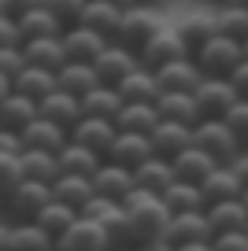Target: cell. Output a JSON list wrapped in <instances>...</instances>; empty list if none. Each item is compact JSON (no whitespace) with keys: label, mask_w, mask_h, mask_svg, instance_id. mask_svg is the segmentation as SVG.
Instances as JSON below:
<instances>
[{"label":"cell","mask_w":248,"mask_h":251,"mask_svg":"<svg viewBox=\"0 0 248 251\" xmlns=\"http://www.w3.org/2000/svg\"><path fill=\"white\" fill-rule=\"evenodd\" d=\"M123 214H126V233H130V244H152V240H163L167 236V226H171V214L163 207L159 196L152 192H141L133 188V196L123 203Z\"/></svg>","instance_id":"obj_1"},{"label":"cell","mask_w":248,"mask_h":251,"mask_svg":"<svg viewBox=\"0 0 248 251\" xmlns=\"http://www.w3.org/2000/svg\"><path fill=\"white\" fill-rule=\"evenodd\" d=\"M193 148H200L215 166H233L241 159V144L226 129V122H196L193 126Z\"/></svg>","instance_id":"obj_2"},{"label":"cell","mask_w":248,"mask_h":251,"mask_svg":"<svg viewBox=\"0 0 248 251\" xmlns=\"http://www.w3.org/2000/svg\"><path fill=\"white\" fill-rule=\"evenodd\" d=\"M193 63H196V71H200V78H230L241 67V45L215 33V37L193 55Z\"/></svg>","instance_id":"obj_3"},{"label":"cell","mask_w":248,"mask_h":251,"mask_svg":"<svg viewBox=\"0 0 248 251\" xmlns=\"http://www.w3.org/2000/svg\"><path fill=\"white\" fill-rule=\"evenodd\" d=\"M159 30H163V23H159V15H155V11L126 8V11H123V26H119V33H115V41H111V45H119V48H126V52L137 55Z\"/></svg>","instance_id":"obj_4"},{"label":"cell","mask_w":248,"mask_h":251,"mask_svg":"<svg viewBox=\"0 0 248 251\" xmlns=\"http://www.w3.org/2000/svg\"><path fill=\"white\" fill-rule=\"evenodd\" d=\"M193 103H196L200 122H222L230 115V107L237 103V93L226 78H204L193 93Z\"/></svg>","instance_id":"obj_5"},{"label":"cell","mask_w":248,"mask_h":251,"mask_svg":"<svg viewBox=\"0 0 248 251\" xmlns=\"http://www.w3.org/2000/svg\"><path fill=\"white\" fill-rule=\"evenodd\" d=\"M11 19H15L19 33H23V41H41V37H63L60 23L52 19V11H48V4H8Z\"/></svg>","instance_id":"obj_6"},{"label":"cell","mask_w":248,"mask_h":251,"mask_svg":"<svg viewBox=\"0 0 248 251\" xmlns=\"http://www.w3.org/2000/svg\"><path fill=\"white\" fill-rule=\"evenodd\" d=\"M52 203V185H41V181H23V185L4 200V211L11 222H33L45 207Z\"/></svg>","instance_id":"obj_7"},{"label":"cell","mask_w":248,"mask_h":251,"mask_svg":"<svg viewBox=\"0 0 248 251\" xmlns=\"http://www.w3.org/2000/svg\"><path fill=\"white\" fill-rule=\"evenodd\" d=\"M93 196H104V200H111V203H126V200L133 196V170H126V166H115V163H108L104 159L100 166H96V174L93 177Z\"/></svg>","instance_id":"obj_8"},{"label":"cell","mask_w":248,"mask_h":251,"mask_svg":"<svg viewBox=\"0 0 248 251\" xmlns=\"http://www.w3.org/2000/svg\"><path fill=\"white\" fill-rule=\"evenodd\" d=\"M133 71H137V55L126 52V48H119V45H108V48L93 59L96 85H104V89H115L119 81H123L126 74H133Z\"/></svg>","instance_id":"obj_9"},{"label":"cell","mask_w":248,"mask_h":251,"mask_svg":"<svg viewBox=\"0 0 248 251\" xmlns=\"http://www.w3.org/2000/svg\"><path fill=\"white\" fill-rule=\"evenodd\" d=\"M70 144H78V148L108 159L111 144H115V122H104V118H78V126L70 129Z\"/></svg>","instance_id":"obj_10"},{"label":"cell","mask_w":248,"mask_h":251,"mask_svg":"<svg viewBox=\"0 0 248 251\" xmlns=\"http://www.w3.org/2000/svg\"><path fill=\"white\" fill-rule=\"evenodd\" d=\"M152 78H155L159 96H167V93H189L193 96L196 85L204 81L193 59H174V63H167V67H159V71H152Z\"/></svg>","instance_id":"obj_11"},{"label":"cell","mask_w":248,"mask_h":251,"mask_svg":"<svg viewBox=\"0 0 248 251\" xmlns=\"http://www.w3.org/2000/svg\"><path fill=\"white\" fill-rule=\"evenodd\" d=\"M174 59H189V55L182 48V41L174 37V30H167V26L137 52V67H145V71H159V67H167Z\"/></svg>","instance_id":"obj_12"},{"label":"cell","mask_w":248,"mask_h":251,"mask_svg":"<svg viewBox=\"0 0 248 251\" xmlns=\"http://www.w3.org/2000/svg\"><path fill=\"white\" fill-rule=\"evenodd\" d=\"M60 45H63V59L67 63H89V67H93V59L111 45V41H104L100 33L86 30V26H74V30H67L60 37Z\"/></svg>","instance_id":"obj_13"},{"label":"cell","mask_w":248,"mask_h":251,"mask_svg":"<svg viewBox=\"0 0 248 251\" xmlns=\"http://www.w3.org/2000/svg\"><path fill=\"white\" fill-rule=\"evenodd\" d=\"M37 118H45V122L60 126V129H74L78 118H82V100L70 93H63V89H56L52 96H45V100L37 103Z\"/></svg>","instance_id":"obj_14"},{"label":"cell","mask_w":248,"mask_h":251,"mask_svg":"<svg viewBox=\"0 0 248 251\" xmlns=\"http://www.w3.org/2000/svg\"><path fill=\"white\" fill-rule=\"evenodd\" d=\"M56 251H111V244H108V233H104L96 222L78 218L74 226L56 240Z\"/></svg>","instance_id":"obj_15"},{"label":"cell","mask_w":248,"mask_h":251,"mask_svg":"<svg viewBox=\"0 0 248 251\" xmlns=\"http://www.w3.org/2000/svg\"><path fill=\"white\" fill-rule=\"evenodd\" d=\"M148 141H152V155L174 163L186 148H193V129L189 126H174V122H159Z\"/></svg>","instance_id":"obj_16"},{"label":"cell","mask_w":248,"mask_h":251,"mask_svg":"<svg viewBox=\"0 0 248 251\" xmlns=\"http://www.w3.org/2000/svg\"><path fill=\"white\" fill-rule=\"evenodd\" d=\"M19 141H23V151H48V155H56L70 141V133L60 129V126H52V122H45V118H33L19 133Z\"/></svg>","instance_id":"obj_17"},{"label":"cell","mask_w":248,"mask_h":251,"mask_svg":"<svg viewBox=\"0 0 248 251\" xmlns=\"http://www.w3.org/2000/svg\"><path fill=\"white\" fill-rule=\"evenodd\" d=\"M241 192H245V188H241L233 166H215V170L200 181V196H204V203H208V207L230 203V200H241Z\"/></svg>","instance_id":"obj_18"},{"label":"cell","mask_w":248,"mask_h":251,"mask_svg":"<svg viewBox=\"0 0 248 251\" xmlns=\"http://www.w3.org/2000/svg\"><path fill=\"white\" fill-rule=\"evenodd\" d=\"M163 240L171 244V248H186V244H208V240H211V229H208L204 211H200V214H174Z\"/></svg>","instance_id":"obj_19"},{"label":"cell","mask_w":248,"mask_h":251,"mask_svg":"<svg viewBox=\"0 0 248 251\" xmlns=\"http://www.w3.org/2000/svg\"><path fill=\"white\" fill-rule=\"evenodd\" d=\"M152 159V141L148 137H137V133H115V144L108 151V163L115 166H126V170H137L141 163Z\"/></svg>","instance_id":"obj_20"},{"label":"cell","mask_w":248,"mask_h":251,"mask_svg":"<svg viewBox=\"0 0 248 251\" xmlns=\"http://www.w3.org/2000/svg\"><path fill=\"white\" fill-rule=\"evenodd\" d=\"M123 11L119 4H111V0H93V4H86V15H82V26L93 33H100L104 41H115L119 26H123Z\"/></svg>","instance_id":"obj_21"},{"label":"cell","mask_w":248,"mask_h":251,"mask_svg":"<svg viewBox=\"0 0 248 251\" xmlns=\"http://www.w3.org/2000/svg\"><path fill=\"white\" fill-rule=\"evenodd\" d=\"M159 126L155 103H123L115 115V133H137V137H152V129Z\"/></svg>","instance_id":"obj_22"},{"label":"cell","mask_w":248,"mask_h":251,"mask_svg":"<svg viewBox=\"0 0 248 251\" xmlns=\"http://www.w3.org/2000/svg\"><path fill=\"white\" fill-rule=\"evenodd\" d=\"M174 181H178L174 177V166L167 163V159H159V155H152L148 163H141L137 170H133V185H137L141 192H152V196H163Z\"/></svg>","instance_id":"obj_23"},{"label":"cell","mask_w":248,"mask_h":251,"mask_svg":"<svg viewBox=\"0 0 248 251\" xmlns=\"http://www.w3.org/2000/svg\"><path fill=\"white\" fill-rule=\"evenodd\" d=\"M171 30H174V37L182 41V48H186L189 59L215 37V23H211V15H186L178 26H171Z\"/></svg>","instance_id":"obj_24"},{"label":"cell","mask_w":248,"mask_h":251,"mask_svg":"<svg viewBox=\"0 0 248 251\" xmlns=\"http://www.w3.org/2000/svg\"><path fill=\"white\" fill-rule=\"evenodd\" d=\"M23 59H26V67H37V71H52V74H60V67L67 63V59H63V45H60V37L23 41Z\"/></svg>","instance_id":"obj_25"},{"label":"cell","mask_w":248,"mask_h":251,"mask_svg":"<svg viewBox=\"0 0 248 251\" xmlns=\"http://www.w3.org/2000/svg\"><path fill=\"white\" fill-rule=\"evenodd\" d=\"M208 218V229L211 236H222V233H245L248 226V211L241 207V200H230V203H215L204 211Z\"/></svg>","instance_id":"obj_26"},{"label":"cell","mask_w":248,"mask_h":251,"mask_svg":"<svg viewBox=\"0 0 248 251\" xmlns=\"http://www.w3.org/2000/svg\"><path fill=\"white\" fill-rule=\"evenodd\" d=\"M100 163H104L100 155H93V151H86V148H78V144H70V141L56 151V166H60L63 177H93Z\"/></svg>","instance_id":"obj_27"},{"label":"cell","mask_w":248,"mask_h":251,"mask_svg":"<svg viewBox=\"0 0 248 251\" xmlns=\"http://www.w3.org/2000/svg\"><path fill=\"white\" fill-rule=\"evenodd\" d=\"M155 115H159V122L189 126V129L200 122L196 103H193V96H189V93H167V96H159V100H155Z\"/></svg>","instance_id":"obj_28"},{"label":"cell","mask_w":248,"mask_h":251,"mask_svg":"<svg viewBox=\"0 0 248 251\" xmlns=\"http://www.w3.org/2000/svg\"><path fill=\"white\" fill-rule=\"evenodd\" d=\"M115 93H119L123 103H155L159 100L155 78H152V71H145V67H137L133 74H126V78L115 85Z\"/></svg>","instance_id":"obj_29"},{"label":"cell","mask_w":248,"mask_h":251,"mask_svg":"<svg viewBox=\"0 0 248 251\" xmlns=\"http://www.w3.org/2000/svg\"><path fill=\"white\" fill-rule=\"evenodd\" d=\"M163 207H167V214H200V211H208V203H204V196H200V185H186V181H174L167 192H163Z\"/></svg>","instance_id":"obj_30"},{"label":"cell","mask_w":248,"mask_h":251,"mask_svg":"<svg viewBox=\"0 0 248 251\" xmlns=\"http://www.w3.org/2000/svg\"><path fill=\"white\" fill-rule=\"evenodd\" d=\"M52 240L33 222H8L4 229V251H48Z\"/></svg>","instance_id":"obj_31"},{"label":"cell","mask_w":248,"mask_h":251,"mask_svg":"<svg viewBox=\"0 0 248 251\" xmlns=\"http://www.w3.org/2000/svg\"><path fill=\"white\" fill-rule=\"evenodd\" d=\"M56 89H60L56 85V74L52 71H37V67H26V71L11 81V93L26 96V100H33V103H41L45 96H52Z\"/></svg>","instance_id":"obj_32"},{"label":"cell","mask_w":248,"mask_h":251,"mask_svg":"<svg viewBox=\"0 0 248 251\" xmlns=\"http://www.w3.org/2000/svg\"><path fill=\"white\" fill-rule=\"evenodd\" d=\"M52 200L63 207H70V211H82V207L93 200V181L89 177H56L52 181Z\"/></svg>","instance_id":"obj_33"},{"label":"cell","mask_w":248,"mask_h":251,"mask_svg":"<svg viewBox=\"0 0 248 251\" xmlns=\"http://www.w3.org/2000/svg\"><path fill=\"white\" fill-rule=\"evenodd\" d=\"M37 118V103L26 100V96L11 93L8 100L0 103V129H11V133H23L26 126Z\"/></svg>","instance_id":"obj_34"},{"label":"cell","mask_w":248,"mask_h":251,"mask_svg":"<svg viewBox=\"0 0 248 251\" xmlns=\"http://www.w3.org/2000/svg\"><path fill=\"white\" fill-rule=\"evenodd\" d=\"M56 85H60L63 93H70V96L82 100L86 93H93V89H96V74H93L89 63H63L60 74H56Z\"/></svg>","instance_id":"obj_35"},{"label":"cell","mask_w":248,"mask_h":251,"mask_svg":"<svg viewBox=\"0 0 248 251\" xmlns=\"http://www.w3.org/2000/svg\"><path fill=\"white\" fill-rule=\"evenodd\" d=\"M119 107H123V100H119L115 89L96 85L93 93L82 96V118H104V122H115Z\"/></svg>","instance_id":"obj_36"},{"label":"cell","mask_w":248,"mask_h":251,"mask_svg":"<svg viewBox=\"0 0 248 251\" xmlns=\"http://www.w3.org/2000/svg\"><path fill=\"white\" fill-rule=\"evenodd\" d=\"M171 166H174V177L186 181V185H200V181L208 177L211 170H215V163H211V159L204 155L200 148H186Z\"/></svg>","instance_id":"obj_37"},{"label":"cell","mask_w":248,"mask_h":251,"mask_svg":"<svg viewBox=\"0 0 248 251\" xmlns=\"http://www.w3.org/2000/svg\"><path fill=\"white\" fill-rule=\"evenodd\" d=\"M74 222H78V211H70V207H63V203H56V200H52V203H48L45 211L33 218V226H37L41 233H45L48 240L56 244V240H60V236L67 233L70 226H74Z\"/></svg>","instance_id":"obj_38"},{"label":"cell","mask_w":248,"mask_h":251,"mask_svg":"<svg viewBox=\"0 0 248 251\" xmlns=\"http://www.w3.org/2000/svg\"><path fill=\"white\" fill-rule=\"evenodd\" d=\"M211 23H215L218 37H230V41H237V45L248 41V8H241V4H233V8H218L215 15H211Z\"/></svg>","instance_id":"obj_39"},{"label":"cell","mask_w":248,"mask_h":251,"mask_svg":"<svg viewBox=\"0 0 248 251\" xmlns=\"http://www.w3.org/2000/svg\"><path fill=\"white\" fill-rule=\"evenodd\" d=\"M19 166H23V181H41V185H52V181L60 177L56 155H48V151H23V155H19Z\"/></svg>","instance_id":"obj_40"},{"label":"cell","mask_w":248,"mask_h":251,"mask_svg":"<svg viewBox=\"0 0 248 251\" xmlns=\"http://www.w3.org/2000/svg\"><path fill=\"white\" fill-rule=\"evenodd\" d=\"M78 218H86V222H96L100 229H108L111 222H119L123 218V203H111V200H104V196H93L82 211H78Z\"/></svg>","instance_id":"obj_41"},{"label":"cell","mask_w":248,"mask_h":251,"mask_svg":"<svg viewBox=\"0 0 248 251\" xmlns=\"http://www.w3.org/2000/svg\"><path fill=\"white\" fill-rule=\"evenodd\" d=\"M48 11H52V19L60 23V30H74V26H82V15H86V4L82 0H48Z\"/></svg>","instance_id":"obj_42"},{"label":"cell","mask_w":248,"mask_h":251,"mask_svg":"<svg viewBox=\"0 0 248 251\" xmlns=\"http://www.w3.org/2000/svg\"><path fill=\"white\" fill-rule=\"evenodd\" d=\"M222 122H226V129L233 133V141L241 144V151H248V100H237Z\"/></svg>","instance_id":"obj_43"},{"label":"cell","mask_w":248,"mask_h":251,"mask_svg":"<svg viewBox=\"0 0 248 251\" xmlns=\"http://www.w3.org/2000/svg\"><path fill=\"white\" fill-rule=\"evenodd\" d=\"M23 185V166H19V155H0V203Z\"/></svg>","instance_id":"obj_44"},{"label":"cell","mask_w":248,"mask_h":251,"mask_svg":"<svg viewBox=\"0 0 248 251\" xmlns=\"http://www.w3.org/2000/svg\"><path fill=\"white\" fill-rule=\"evenodd\" d=\"M26 71V59H23V48H0V74L8 81H15L19 74Z\"/></svg>","instance_id":"obj_45"},{"label":"cell","mask_w":248,"mask_h":251,"mask_svg":"<svg viewBox=\"0 0 248 251\" xmlns=\"http://www.w3.org/2000/svg\"><path fill=\"white\" fill-rule=\"evenodd\" d=\"M0 48H23V33H19L11 11H4V15H0Z\"/></svg>","instance_id":"obj_46"},{"label":"cell","mask_w":248,"mask_h":251,"mask_svg":"<svg viewBox=\"0 0 248 251\" xmlns=\"http://www.w3.org/2000/svg\"><path fill=\"white\" fill-rule=\"evenodd\" d=\"M211 251H248V233H222V236H211Z\"/></svg>","instance_id":"obj_47"},{"label":"cell","mask_w":248,"mask_h":251,"mask_svg":"<svg viewBox=\"0 0 248 251\" xmlns=\"http://www.w3.org/2000/svg\"><path fill=\"white\" fill-rule=\"evenodd\" d=\"M233 85V93H237V100H248V59H241V67L226 78Z\"/></svg>","instance_id":"obj_48"},{"label":"cell","mask_w":248,"mask_h":251,"mask_svg":"<svg viewBox=\"0 0 248 251\" xmlns=\"http://www.w3.org/2000/svg\"><path fill=\"white\" fill-rule=\"evenodd\" d=\"M0 155H23V141L11 129H0Z\"/></svg>","instance_id":"obj_49"},{"label":"cell","mask_w":248,"mask_h":251,"mask_svg":"<svg viewBox=\"0 0 248 251\" xmlns=\"http://www.w3.org/2000/svg\"><path fill=\"white\" fill-rule=\"evenodd\" d=\"M233 174H237L241 188H248V151H241V159L233 163Z\"/></svg>","instance_id":"obj_50"},{"label":"cell","mask_w":248,"mask_h":251,"mask_svg":"<svg viewBox=\"0 0 248 251\" xmlns=\"http://www.w3.org/2000/svg\"><path fill=\"white\" fill-rule=\"evenodd\" d=\"M133 251H174V248H171L167 240H152V244H137Z\"/></svg>","instance_id":"obj_51"},{"label":"cell","mask_w":248,"mask_h":251,"mask_svg":"<svg viewBox=\"0 0 248 251\" xmlns=\"http://www.w3.org/2000/svg\"><path fill=\"white\" fill-rule=\"evenodd\" d=\"M8 96H11V81H8V78H4V74H0V103L8 100Z\"/></svg>","instance_id":"obj_52"},{"label":"cell","mask_w":248,"mask_h":251,"mask_svg":"<svg viewBox=\"0 0 248 251\" xmlns=\"http://www.w3.org/2000/svg\"><path fill=\"white\" fill-rule=\"evenodd\" d=\"M174 251H211V240L208 244H186V248H174Z\"/></svg>","instance_id":"obj_53"},{"label":"cell","mask_w":248,"mask_h":251,"mask_svg":"<svg viewBox=\"0 0 248 251\" xmlns=\"http://www.w3.org/2000/svg\"><path fill=\"white\" fill-rule=\"evenodd\" d=\"M241 207H245V211H248V188H245V192H241Z\"/></svg>","instance_id":"obj_54"},{"label":"cell","mask_w":248,"mask_h":251,"mask_svg":"<svg viewBox=\"0 0 248 251\" xmlns=\"http://www.w3.org/2000/svg\"><path fill=\"white\" fill-rule=\"evenodd\" d=\"M4 229H8V222H0V248H4Z\"/></svg>","instance_id":"obj_55"},{"label":"cell","mask_w":248,"mask_h":251,"mask_svg":"<svg viewBox=\"0 0 248 251\" xmlns=\"http://www.w3.org/2000/svg\"><path fill=\"white\" fill-rule=\"evenodd\" d=\"M241 59H248V41H245V45H241Z\"/></svg>","instance_id":"obj_56"},{"label":"cell","mask_w":248,"mask_h":251,"mask_svg":"<svg viewBox=\"0 0 248 251\" xmlns=\"http://www.w3.org/2000/svg\"><path fill=\"white\" fill-rule=\"evenodd\" d=\"M4 11H8V0H0V15H4Z\"/></svg>","instance_id":"obj_57"},{"label":"cell","mask_w":248,"mask_h":251,"mask_svg":"<svg viewBox=\"0 0 248 251\" xmlns=\"http://www.w3.org/2000/svg\"><path fill=\"white\" fill-rule=\"evenodd\" d=\"M48 251H56V244H52V248H48Z\"/></svg>","instance_id":"obj_58"},{"label":"cell","mask_w":248,"mask_h":251,"mask_svg":"<svg viewBox=\"0 0 248 251\" xmlns=\"http://www.w3.org/2000/svg\"><path fill=\"white\" fill-rule=\"evenodd\" d=\"M245 233H248V226H245Z\"/></svg>","instance_id":"obj_59"},{"label":"cell","mask_w":248,"mask_h":251,"mask_svg":"<svg viewBox=\"0 0 248 251\" xmlns=\"http://www.w3.org/2000/svg\"><path fill=\"white\" fill-rule=\"evenodd\" d=\"M0 251H4V248H0Z\"/></svg>","instance_id":"obj_60"}]
</instances>
